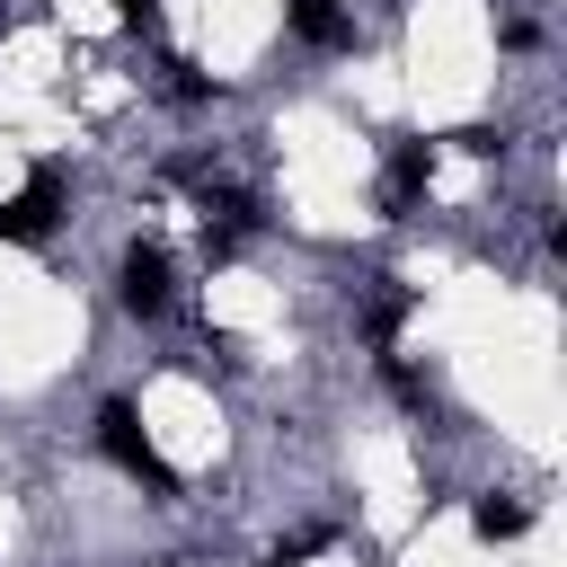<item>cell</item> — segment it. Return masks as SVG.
<instances>
[{
	"mask_svg": "<svg viewBox=\"0 0 567 567\" xmlns=\"http://www.w3.org/2000/svg\"><path fill=\"white\" fill-rule=\"evenodd\" d=\"M97 443H106V461H115V470H133L151 496H177V470L151 452V434L133 425V408H106V416H97Z\"/></svg>",
	"mask_w": 567,
	"mask_h": 567,
	"instance_id": "1",
	"label": "cell"
},
{
	"mask_svg": "<svg viewBox=\"0 0 567 567\" xmlns=\"http://www.w3.org/2000/svg\"><path fill=\"white\" fill-rule=\"evenodd\" d=\"M168 301H177L168 248H133V257H124V310H133V319H159Z\"/></svg>",
	"mask_w": 567,
	"mask_h": 567,
	"instance_id": "2",
	"label": "cell"
},
{
	"mask_svg": "<svg viewBox=\"0 0 567 567\" xmlns=\"http://www.w3.org/2000/svg\"><path fill=\"white\" fill-rule=\"evenodd\" d=\"M53 195H62V177H53V168H35V177H27V195H9V204H0V239H44V230H53Z\"/></svg>",
	"mask_w": 567,
	"mask_h": 567,
	"instance_id": "3",
	"label": "cell"
},
{
	"mask_svg": "<svg viewBox=\"0 0 567 567\" xmlns=\"http://www.w3.org/2000/svg\"><path fill=\"white\" fill-rule=\"evenodd\" d=\"M434 186V142H408L399 159H390V204H408V195H425Z\"/></svg>",
	"mask_w": 567,
	"mask_h": 567,
	"instance_id": "4",
	"label": "cell"
},
{
	"mask_svg": "<svg viewBox=\"0 0 567 567\" xmlns=\"http://www.w3.org/2000/svg\"><path fill=\"white\" fill-rule=\"evenodd\" d=\"M248 221H257V213H248V195H239V186H221V195H204V230H213V239H239Z\"/></svg>",
	"mask_w": 567,
	"mask_h": 567,
	"instance_id": "5",
	"label": "cell"
},
{
	"mask_svg": "<svg viewBox=\"0 0 567 567\" xmlns=\"http://www.w3.org/2000/svg\"><path fill=\"white\" fill-rule=\"evenodd\" d=\"M292 27H301L310 44H346V9H337V0H292Z\"/></svg>",
	"mask_w": 567,
	"mask_h": 567,
	"instance_id": "6",
	"label": "cell"
},
{
	"mask_svg": "<svg viewBox=\"0 0 567 567\" xmlns=\"http://www.w3.org/2000/svg\"><path fill=\"white\" fill-rule=\"evenodd\" d=\"M523 523H532V505H523V496H478V532H487V540H514Z\"/></svg>",
	"mask_w": 567,
	"mask_h": 567,
	"instance_id": "7",
	"label": "cell"
},
{
	"mask_svg": "<svg viewBox=\"0 0 567 567\" xmlns=\"http://www.w3.org/2000/svg\"><path fill=\"white\" fill-rule=\"evenodd\" d=\"M115 18L124 27H159V0H115Z\"/></svg>",
	"mask_w": 567,
	"mask_h": 567,
	"instance_id": "8",
	"label": "cell"
}]
</instances>
